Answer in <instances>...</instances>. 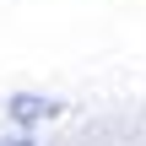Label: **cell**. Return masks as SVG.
Segmentation results:
<instances>
[{
	"instance_id": "obj_1",
	"label": "cell",
	"mask_w": 146,
	"mask_h": 146,
	"mask_svg": "<svg viewBox=\"0 0 146 146\" xmlns=\"http://www.w3.org/2000/svg\"><path fill=\"white\" fill-rule=\"evenodd\" d=\"M33 114H54L49 103H33V98H16V119H33Z\"/></svg>"
},
{
	"instance_id": "obj_2",
	"label": "cell",
	"mask_w": 146,
	"mask_h": 146,
	"mask_svg": "<svg viewBox=\"0 0 146 146\" xmlns=\"http://www.w3.org/2000/svg\"><path fill=\"white\" fill-rule=\"evenodd\" d=\"M16 146H27V141H16Z\"/></svg>"
}]
</instances>
